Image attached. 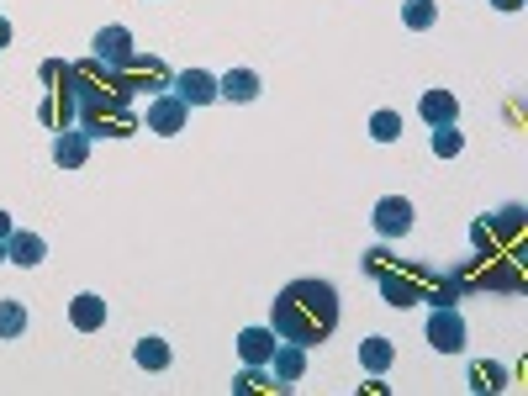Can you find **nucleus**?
I'll return each mask as SVG.
<instances>
[{"label":"nucleus","instance_id":"nucleus-22","mask_svg":"<svg viewBox=\"0 0 528 396\" xmlns=\"http://www.w3.org/2000/svg\"><path fill=\"white\" fill-rule=\"evenodd\" d=\"M169 338H138V349H132V365L138 370H148V375H159V370H169Z\"/></svg>","mask_w":528,"mask_h":396},{"label":"nucleus","instance_id":"nucleus-27","mask_svg":"<svg viewBox=\"0 0 528 396\" xmlns=\"http://www.w3.org/2000/svg\"><path fill=\"white\" fill-rule=\"evenodd\" d=\"M370 138L375 143H396V138H402V117H396V111H375V117H370Z\"/></svg>","mask_w":528,"mask_h":396},{"label":"nucleus","instance_id":"nucleus-18","mask_svg":"<svg viewBox=\"0 0 528 396\" xmlns=\"http://www.w3.org/2000/svg\"><path fill=\"white\" fill-rule=\"evenodd\" d=\"M69 323L80 328V333H96L101 323H106V301L96 296V291H80L69 301Z\"/></svg>","mask_w":528,"mask_h":396},{"label":"nucleus","instance_id":"nucleus-7","mask_svg":"<svg viewBox=\"0 0 528 396\" xmlns=\"http://www.w3.org/2000/svg\"><path fill=\"white\" fill-rule=\"evenodd\" d=\"M370 222H375L381 238H402V233H412V201L407 196H381L375 212H370Z\"/></svg>","mask_w":528,"mask_h":396},{"label":"nucleus","instance_id":"nucleus-32","mask_svg":"<svg viewBox=\"0 0 528 396\" xmlns=\"http://www.w3.org/2000/svg\"><path fill=\"white\" fill-rule=\"evenodd\" d=\"M11 43V27H6V16H0V48H6Z\"/></svg>","mask_w":528,"mask_h":396},{"label":"nucleus","instance_id":"nucleus-17","mask_svg":"<svg viewBox=\"0 0 528 396\" xmlns=\"http://www.w3.org/2000/svg\"><path fill=\"white\" fill-rule=\"evenodd\" d=\"M85 159H90V138L80 127H69V132L53 138V164L59 169H85Z\"/></svg>","mask_w":528,"mask_h":396},{"label":"nucleus","instance_id":"nucleus-3","mask_svg":"<svg viewBox=\"0 0 528 396\" xmlns=\"http://www.w3.org/2000/svg\"><path fill=\"white\" fill-rule=\"evenodd\" d=\"M74 127H80L90 143L96 138H132V132H138V117H132L127 101H96V106H80V122Z\"/></svg>","mask_w":528,"mask_h":396},{"label":"nucleus","instance_id":"nucleus-26","mask_svg":"<svg viewBox=\"0 0 528 396\" xmlns=\"http://www.w3.org/2000/svg\"><path fill=\"white\" fill-rule=\"evenodd\" d=\"M470 386H476V391H502L507 386V370L492 365V360H481V365H470Z\"/></svg>","mask_w":528,"mask_h":396},{"label":"nucleus","instance_id":"nucleus-29","mask_svg":"<svg viewBox=\"0 0 528 396\" xmlns=\"http://www.w3.org/2000/svg\"><path fill=\"white\" fill-rule=\"evenodd\" d=\"M43 85L48 90H69V64L64 59H43Z\"/></svg>","mask_w":528,"mask_h":396},{"label":"nucleus","instance_id":"nucleus-5","mask_svg":"<svg viewBox=\"0 0 528 396\" xmlns=\"http://www.w3.org/2000/svg\"><path fill=\"white\" fill-rule=\"evenodd\" d=\"M381 296L391 301L396 312L418 307L423 301V264H391V270L381 275Z\"/></svg>","mask_w":528,"mask_h":396},{"label":"nucleus","instance_id":"nucleus-8","mask_svg":"<svg viewBox=\"0 0 528 396\" xmlns=\"http://www.w3.org/2000/svg\"><path fill=\"white\" fill-rule=\"evenodd\" d=\"M185 117H191V106H185L175 90H169V96H154V101H148V127H154L159 138H175V132H185Z\"/></svg>","mask_w":528,"mask_h":396},{"label":"nucleus","instance_id":"nucleus-16","mask_svg":"<svg viewBox=\"0 0 528 396\" xmlns=\"http://www.w3.org/2000/svg\"><path fill=\"white\" fill-rule=\"evenodd\" d=\"M275 344H280V333H275V328H243V333H238V354H243V365H270Z\"/></svg>","mask_w":528,"mask_h":396},{"label":"nucleus","instance_id":"nucleus-23","mask_svg":"<svg viewBox=\"0 0 528 396\" xmlns=\"http://www.w3.org/2000/svg\"><path fill=\"white\" fill-rule=\"evenodd\" d=\"M402 22H407V32H428L433 22H439V6H433V0H407Z\"/></svg>","mask_w":528,"mask_h":396},{"label":"nucleus","instance_id":"nucleus-12","mask_svg":"<svg viewBox=\"0 0 528 396\" xmlns=\"http://www.w3.org/2000/svg\"><path fill=\"white\" fill-rule=\"evenodd\" d=\"M37 117H43V127H53V132H69L74 122H80V101H74L69 90H48L43 106H37Z\"/></svg>","mask_w":528,"mask_h":396},{"label":"nucleus","instance_id":"nucleus-28","mask_svg":"<svg viewBox=\"0 0 528 396\" xmlns=\"http://www.w3.org/2000/svg\"><path fill=\"white\" fill-rule=\"evenodd\" d=\"M391 264H396V254H391V249H370V254H365V264H360V270H365L370 280H381V275L391 270Z\"/></svg>","mask_w":528,"mask_h":396},{"label":"nucleus","instance_id":"nucleus-25","mask_svg":"<svg viewBox=\"0 0 528 396\" xmlns=\"http://www.w3.org/2000/svg\"><path fill=\"white\" fill-rule=\"evenodd\" d=\"M27 333V307L22 301H0V338H22Z\"/></svg>","mask_w":528,"mask_h":396},{"label":"nucleus","instance_id":"nucleus-20","mask_svg":"<svg viewBox=\"0 0 528 396\" xmlns=\"http://www.w3.org/2000/svg\"><path fill=\"white\" fill-rule=\"evenodd\" d=\"M360 365H365V375H370V381H381V375L396 365L391 338H381V333H375V338H365V344H360Z\"/></svg>","mask_w":528,"mask_h":396},{"label":"nucleus","instance_id":"nucleus-33","mask_svg":"<svg viewBox=\"0 0 528 396\" xmlns=\"http://www.w3.org/2000/svg\"><path fill=\"white\" fill-rule=\"evenodd\" d=\"M0 259H6V238H0Z\"/></svg>","mask_w":528,"mask_h":396},{"label":"nucleus","instance_id":"nucleus-31","mask_svg":"<svg viewBox=\"0 0 528 396\" xmlns=\"http://www.w3.org/2000/svg\"><path fill=\"white\" fill-rule=\"evenodd\" d=\"M492 6H497V11H518V6H523V0H492Z\"/></svg>","mask_w":528,"mask_h":396},{"label":"nucleus","instance_id":"nucleus-1","mask_svg":"<svg viewBox=\"0 0 528 396\" xmlns=\"http://www.w3.org/2000/svg\"><path fill=\"white\" fill-rule=\"evenodd\" d=\"M338 291L328 280H291L286 291L275 296L270 307V328L286 338V344H301V349H317L328 344L333 328H338Z\"/></svg>","mask_w":528,"mask_h":396},{"label":"nucleus","instance_id":"nucleus-2","mask_svg":"<svg viewBox=\"0 0 528 396\" xmlns=\"http://www.w3.org/2000/svg\"><path fill=\"white\" fill-rule=\"evenodd\" d=\"M507 243H523V206H502V212L481 217L476 228H470V249L476 254H507Z\"/></svg>","mask_w":528,"mask_h":396},{"label":"nucleus","instance_id":"nucleus-4","mask_svg":"<svg viewBox=\"0 0 528 396\" xmlns=\"http://www.w3.org/2000/svg\"><path fill=\"white\" fill-rule=\"evenodd\" d=\"M122 85H127V96H164V85H175V80H169L164 59H154V53H132L127 69H122Z\"/></svg>","mask_w":528,"mask_h":396},{"label":"nucleus","instance_id":"nucleus-9","mask_svg":"<svg viewBox=\"0 0 528 396\" xmlns=\"http://www.w3.org/2000/svg\"><path fill=\"white\" fill-rule=\"evenodd\" d=\"M132 53H138V48H132V32H127V27H101V32H96V53H90V59H101L106 69L122 74Z\"/></svg>","mask_w":528,"mask_h":396},{"label":"nucleus","instance_id":"nucleus-10","mask_svg":"<svg viewBox=\"0 0 528 396\" xmlns=\"http://www.w3.org/2000/svg\"><path fill=\"white\" fill-rule=\"evenodd\" d=\"M169 90H175L185 106H212V101H217V80H212L206 69H180Z\"/></svg>","mask_w":528,"mask_h":396},{"label":"nucleus","instance_id":"nucleus-19","mask_svg":"<svg viewBox=\"0 0 528 396\" xmlns=\"http://www.w3.org/2000/svg\"><path fill=\"white\" fill-rule=\"evenodd\" d=\"M6 259L22 264V270H37V264L48 259V243L37 238V233H11V238H6Z\"/></svg>","mask_w":528,"mask_h":396},{"label":"nucleus","instance_id":"nucleus-13","mask_svg":"<svg viewBox=\"0 0 528 396\" xmlns=\"http://www.w3.org/2000/svg\"><path fill=\"white\" fill-rule=\"evenodd\" d=\"M418 111H423L428 127H455V122H460L455 90H423V96H418Z\"/></svg>","mask_w":528,"mask_h":396},{"label":"nucleus","instance_id":"nucleus-14","mask_svg":"<svg viewBox=\"0 0 528 396\" xmlns=\"http://www.w3.org/2000/svg\"><path fill=\"white\" fill-rule=\"evenodd\" d=\"M460 296H465V280L455 270H449V275L423 270V301H428V307H460Z\"/></svg>","mask_w":528,"mask_h":396},{"label":"nucleus","instance_id":"nucleus-6","mask_svg":"<svg viewBox=\"0 0 528 396\" xmlns=\"http://www.w3.org/2000/svg\"><path fill=\"white\" fill-rule=\"evenodd\" d=\"M465 317L455 312V307H433V317H428V344L439 349V354H465Z\"/></svg>","mask_w":528,"mask_h":396},{"label":"nucleus","instance_id":"nucleus-11","mask_svg":"<svg viewBox=\"0 0 528 396\" xmlns=\"http://www.w3.org/2000/svg\"><path fill=\"white\" fill-rule=\"evenodd\" d=\"M286 396L291 386L286 381H280V375L275 370H264V365H243L238 375H233V396Z\"/></svg>","mask_w":528,"mask_h":396},{"label":"nucleus","instance_id":"nucleus-15","mask_svg":"<svg viewBox=\"0 0 528 396\" xmlns=\"http://www.w3.org/2000/svg\"><path fill=\"white\" fill-rule=\"evenodd\" d=\"M259 74L254 69H228V74H222V80H217V96L222 101H238V106H249V101H259Z\"/></svg>","mask_w":528,"mask_h":396},{"label":"nucleus","instance_id":"nucleus-21","mask_svg":"<svg viewBox=\"0 0 528 396\" xmlns=\"http://www.w3.org/2000/svg\"><path fill=\"white\" fill-rule=\"evenodd\" d=\"M270 370H275L286 386H296L301 375H307V349H301V344H275V354H270Z\"/></svg>","mask_w":528,"mask_h":396},{"label":"nucleus","instance_id":"nucleus-24","mask_svg":"<svg viewBox=\"0 0 528 396\" xmlns=\"http://www.w3.org/2000/svg\"><path fill=\"white\" fill-rule=\"evenodd\" d=\"M433 154H439V159H460V154H465L460 122H455V127H433Z\"/></svg>","mask_w":528,"mask_h":396},{"label":"nucleus","instance_id":"nucleus-30","mask_svg":"<svg viewBox=\"0 0 528 396\" xmlns=\"http://www.w3.org/2000/svg\"><path fill=\"white\" fill-rule=\"evenodd\" d=\"M16 228H11V212H0V238H11Z\"/></svg>","mask_w":528,"mask_h":396}]
</instances>
